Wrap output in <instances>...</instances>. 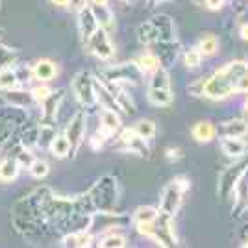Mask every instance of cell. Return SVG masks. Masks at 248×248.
Wrapping results in <instances>:
<instances>
[{
	"instance_id": "cell-41",
	"label": "cell",
	"mask_w": 248,
	"mask_h": 248,
	"mask_svg": "<svg viewBox=\"0 0 248 248\" xmlns=\"http://www.w3.org/2000/svg\"><path fill=\"white\" fill-rule=\"evenodd\" d=\"M30 93H31V96H33V100H35V102H37V104H43L52 94V89H50V87H46V85H45V83L41 82V85L33 87Z\"/></svg>"
},
{
	"instance_id": "cell-47",
	"label": "cell",
	"mask_w": 248,
	"mask_h": 248,
	"mask_svg": "<svg viewBox=\"0 0 248 248\" xmlns=\"http://www.w3.org/2000/svg\"><path fill=\"white\" fill-rule=\"evenodd\" d=\"M239 35H241L245 41H248V22L241 24V28H239Z\"/></svg>"
},
{
	"instance_id": "cell-1",
	"label": "cell",
	"mask_w": 248,
	"mask_h": 248,
	"mask_svg": "<svg viewBox=\"0 0 248 248\" xmlns=\"http://www.w3.org/2000/svg\"><path fill=\"white\" fill-rule=\"evenodd\" d=\"M248 73V63L243 60L226 63L224 67L217 69L204 82V96L209 100H224L233 93H237L239 80Z\"/></svg>"
},
{
	"instance_id": "cell-14",
	"label": "cell",
	"mask_w": 248,
	"mask_h": 248,
	"mask_svg": "<svg viewBox=\"0 0 248 248\" xmlns=\"http://www.w3.org/2000/svg\"><path fill=\"white\" fill-rule=\"evenodd\" d=\"M65 91L63 89H58V91H52V94L41 104V117L45 124H52L56 121V115H58V109L63 102V96H65Z\"/></svg>"
},
{
	"instance_id": "cell-21",
	"label": "cell",
	"mask_w": 248,
	"mask_h": 248,
	"mask_svg": "<svg viewBox=\"0 0 248 248\" xmlns=\"http://www.w3.org/2000/svg\"><path fill=\"white\" fill-rule=\"evenodd\" d=\"M31 73H33V80L46 83V82H50L52 78L58 74V67H56V63L50 62V60H39V62L33 65Z\"/></svg>"
},
{
	"instance_id": "cell-49",
	"label": "cell",
	"mask_w": 248,
	"mask_h": 248,
	"mask_svg": "<svg viewBox=\"0 0 248 248\" xmlns=\"http://www.w3.org/2000/svg\"><path fill=\"white\" fill-rule=\"evenodd\" d=\"M56 6H69V0H52Z\"/></svg>"
},
{
	"instance_id": "cell-42",
	"label": "cell",
	"mask_w": 248,
	"mask_h": 248,
	"mask_svg": "<svg viewBox=\"0 0 248 248\" xmlns=\"http://www.w3.org/2000/svg\"><path fill=\"white\" fill-rule=\"evenodd\" d=\"M13 124H8V123H4V121H0V150L4 148V145L10 141V135L11 132H13Z\"/></svg>"
},
{
	"instance_id": "cell-7",
	"label": "cell",
	"mask_w": 248,
	"mask_h": 248,
	"mask_svg": "<svg viewBox=\"0 0 248 248\" xmlns=\"http://www.w3.org/2000/svg\"><path fill=\"white\" fill-rule=\"evenodd\" d=\"M152 241H155L161 247H176L178 239H176V230H174V217L161 213L154 220V235Z\"/></svg>"
},
{
	"instance_id": "cell-8",
	"label": "cell",
	"mask_w": 248,
	"mask_h": 248,
	"mask_svg": "<svg viewBox=\"0 0 248 248\" xmlns=\"http://www.w3.org/2000/svg\"><path fill=\"white\" fill-rule=\"evenodd\" d=\"M83 45H85V50L96 56L98 60H109L115 54L113 45L109 41V35L104 28H98L87 41H83Z\"/></svg>"
},
{
	"instance_id": "cell-44",
	"label": "cell",
	"mask_w": 248,
	"mask_h": 248,
	"mask_svg": "<svg viewBox=\"0 0 248 248\" xmlns=\"http://www.w3.org/2000/svg\"><path fill=\"white\" fill-rule=\"evenodd\" d=\"M237 93H248V73L239 80L237 83Z\"/></svg>"
},
{
	"instance_id": "cell-52",
	"label": "cell",
	"mask_w": 248,
	"mask_h": 248,
	"mask_svg": "<svg viewBox=\"0 0 248 248\" xmlns=\"http://www.w3.org/2000/svg\"><path fill=\"white\" fill-rule=\"evenodd\" d=\"M245 111L248 113V96H247V100H245Z\"/></svg>"
},
{
	"instance_id": "cell-36",
	"label": "cell",
	"mask_w": 248,
	"mask_h": 248,
	"mask_svg": "<svg viewBox=\"0 0 248 248\" xmlns=\"http://www.w3.org/2000/svg\"><path fill=\"white\" fill-rule=\"evenodd\" d=\"M15 63H17V52L11 50L10 46H6L4 43L0 41V69L13 67Z\"/></svg>"
},
{
	"instance_id": "cell-15",
	"label": "cell",
	"mask_w": 248,
	"mask_h": 248,
	"mask_svg": "<svg viewBox=\"0 0 248 248\" xmlns=\"http://www.w3.org/2000/svg\"><path fill=\"white\" fill-rule=\"evenodd\" d=\"M152 24L155 26V30H157V35H159V41H174L176 39V26H174V21L165 15V13H159V15H155L150 19Z\"/></svg>"
},
{
	"instance_id": "cell-39",
	"label": "cell",
	"mask_w": 248,
	"mask_h": 248,
	"mask_svg": "<svg viewBox=\"0 0 248 248\" xmlns=\"http://www.w3.org/2000/svg\"><path fill=\"white\" fill-rule=\"evenodd\" d=\"M198 48L204 56H215L218 52V41L215 35H207L202 41L198 43Z\"/></svg>"
},
{
	"instance_id": "cell-24",
	"label": "cell",
	"mask_w": 248,
	"mask_h": 248,
	"mask_svg": "<svg viewBox=\"0 0 248 248\" xmlns=\"http://www.w3.org/2000/svg\"><path fill=\"white\" fill-rule=\"evenodd\" d=\"M21 172V163L17 161V157H6L0 161V182L8 184L17 180V176Z\"/></svg>"
},
{
	"instance_id": "cell-18",
	"label": "cell",
	"mask_w": 248,
	"mask_h": 248,
	"mask_svg": "<svg viewBox=\"0 0 248 248\" xmlns=\"http://www.w3.org/2000/svg\"><path fill=\"white\" fill-rule=\"evenodd\" d=\"M119 128H121L119 111L102 108V111H100V130H98V132H102L104 137H109L111 134L119 132Z\"/></svg>"
},
{
	"instance_id": "cell-26",
	"label": "cell",
	"mask_w": 248,
	"mask_h": 248,
	"mask_svg": "<svg viewBox=\"0 0 248 248\" xmlns=\"http://www.w3.org/2000/svg\"><path fill=\"white\" fill-rule=\"evenodd\" d=\"M146 98L152 106H169L172 102L174 94H172V89H159V87H148V93H146Z\"/></svg>"
},
{
	"instance_id": "cell-20",
	"label": "cell",
	"mask_w": 248,
	"mask_h": 248,
	"mask_svg": "<svg viewBox=\"0 0 248 248\" xmlns=\"http://www.w3.org/2000/svg\"><path fill=\"white\" fill-rule=\"evenodd\" d=\"M94 89H96V104H100L102 108H108V109H113V111H123L119 102L115 100L113 93L100 82V78H94Z\"/></svg>"
},
{
	"instance_id": "cell-38",
	"label": "cell",
	"mask_w": 248,
	"mask_h": 248,
	"mask_svg": "<svg viewBox=\"0 0 248 248\" xmlns=\"http://www.w3.org/2000/svg\"><path fill=\"white\" fill-rule=\"evenodd\" d=\"M134 130L137 134L141 135L143 139H152L155 135V124L154 121H148V119H143V121H139V123H135Z\"/></svg>"
},
{
	"instance_id": "cell-48",
	"label": "cell",
	"mask_w": 248,
	"mask_h": 248,
	"mask_svg": "<svg viewBox=\"0 0 248 248\" xmlns=\"http://www.w3.org/2000/svg\"><path fill=\"white\" fill-rule=\"evenodd\" d=\"M91 4H94V6H108V0H91Z\"/></svg>"
},
{
	"instance_id": "cell-50",
	"label": "cell",
	"mask_w": 248,
	"mask_h": 248,
	"mask_svg": "<svg viewBox=\"0 0 248 248\" xmlns=\"http://www.w3.org/2000/svg\"><path fill=\"white\" fill-rule=\"evenodd\" d=\"M148 6H155V4H161V2H169V0H146Z\"/></svg>"
},
{
	"instance_id": "cell-30",
	"label": "cell",
	"mask_w": 248,
	"mask_h": 248,
	"mask_svg": "<svg viewBox=\"0 0 248 248\" xmlns=\"http://www.w3.org/2000/svg\"><path fill=\"white\" fill-rule=\"evenodd\" d=\"M22 148H33L39 143V124H26L19 139Z\"/></svg>"
},
{
	"instance_id": "cell-22",
	"label": "cell",
	"mask_w": 248,
	"mask_h": 248,
	"mask_svg": "<svg viewBox=\"0 0 248 248\" xmlns=\"http://www.w3.org/2000/svg\"><path fill=\"white\" fill-rule=\"evenodd\" d=\"M26 109L24 108H19V106H4L0 108V121L8 124H13V126H19V124H26Z\"/></svg>"
},
{
	"instance_id": "cell-9",
	"label": "cell",
	"mask_w": 248,
	"mask_h": 248,
	"mask_svg": "<svg viewBox=\"0 0 248 248\" xmlns=\"http://www.w3.org/2000/svg\"><path fill=\"white\" fill-rule=\"evenodd\" d=\"M132 222V217H126L123 213H113V211H94L91 215V224L89 230H111V228H124Z\"/></svg>"
},
{
	"instance_id": "cell-10",
	"label": "cell",
	"mask_w": 248,
	"mask_h": 248,
	"mask_svg": "<svg viewBox=\"0 0 248 248\" xmlns=\"http://www.w3.org/2000/svg\"><path fill=\"white\" fill-rule=\"evenodd\" d=\"M85 132H87V113L85 111H78L74 113V117L69 121L67 124V130H65V135L69 137L71 141V154H76L80 150V146L83 145V139H85Z\"/></svg>"
},
{
	"instance_id": "cell-3",
	"label": "cell",
	"mask_w": 248,
	"mask_h": 248,
	"mask_svg": "<svg viewBox=\"0 0 248 248\" xmlns=\"http://www.w3.org/2000/svg\"><path fill=\"white\" fill-rule=\"evenodd\" d=\"M187 189H189V182L184 176L174 178L172 182H169L165 189H163V193H161L159 211L174 217L176 213H178V209H180V206H182V200H184V195H186Z\"/></svg>"
},
{
	"instance_id": "cell-27",
	"label": "cell",
	"mask_w": 248,
	"mask_h": 248,
	"mask_svg": "<svg viewBox=\"0 0 248 248\" xmlns=\"http://www.w3.org/2000/svg\"><path fill=\"white\" fill-rule=\"evenodd\" d=\"M94 11V15H96V19H98V24H100V28H104V30L109 31L115 28V15H113V11L109 10L108 6H91Z\"/></svg>"
},
{
	"instance_id": "cell-31",
	"label": "cell",
	"mask_w": 248,
	"mask_h": 248,
	"mask_svg": "<svg viewBox=\"0 0 248 248\" xmlns=\"http://www.w3.org/2000/svg\"><path fill=\"white\" fill-rule=\"evenodd\" d=\"M159 215V207L152 206H141L137 207L132 215V222L134 224H145V222H154Z\"/></svg>"
},
{
	"instance_id": "cell-6",
	"label": "cell",
	"mask_w": 248,
	"mask_h": 248,
	"mask_svg": "<svg viewBox=\"0 0 248 248\" xmlns=\"http://www.w3.org/2000/svg\"><path fill=\"white\" fill-rule=\"evenodd\" d=\"M247 169H248L247 159H243V161H239L235 165L224 169V172L218 178V186H217L218 197L222 198V200H228L230 197H233L235 186H237V182L241 180V176L245 174Z\"/></svg>"
},
{
	"instance_id": "cell-11",
	"label": "cell",
	"mask_w": 248,
	"mask_h": 248,
	"mask_svg": "<svg viewBox=\"0 0 248 248\" xmlns=\"http://www.w3.org/2000/svg\"><path fill=\"white\" fill-rule=\"evenodd\" d=\"M78 26H80V33H82L83 41H87L94 31L100 28L98 19H96V15H94L91 6H85L83 10L78 11Z\"/></svg>"
},
{
	"instance_id": "cell-23",
	"label": "cell",
	"mask_w": 248,
	"mask_h": 248,
	"mask_svg": "<svg viewBox=\"0 0 248 248\" xmlns=\"http://www.w3.org/2000/svg\"><path fill=\"white\" fill-rule=\"evenodd\" d=\"M191 134H193L195 141H198V143H209V141L215 139L217 128L209 123V121H198V123L193 126Z\"/></svg>"
},
{
	"instance_id": "cell-53",
	"label": "cell",
	"mask_w": 248,
	"mask_h": 248,
	"mask_svg": "<svg viewBox=\"0 0 248 248\" xmlns=\"http://www.w3.org/2000/svg\"><path fill=\"white\" fill-rule=\"evenodd\" d=\"M123 2H135V0H123Z\"/></svg>"
},
{
	"instance_id": "cell-17",
	"label": "cell",
	"mask_w": 248,
	"mask_h": 248,
	"mask_svg": "<svg viewBox=\"0 0 248 248\" xmlns=\"http://www.w3.org/2000/svg\"><path fill=\"white\" fill-rule=\"evenodd\" d=\"M220 148L228 157L237 159V157H243L247 154L248 145L247 141H243V137H222L220 139Z\"/></svg>"
},
{
	"instance_id": "cell-55",
	"label": "cell",
	"mask_w": 248,
	"mask_h": 248,
	"mask_svg": "<svg viewBox=\"0 0 248 248\" xmlns=\"http://www.w3.org/2000/svg\"><path fill=\"white\" fill-rule=\"evenodd\" d=\"M0 2H2V0H0Z\"/></svg>"
},
{
	"instance_id": "cell-43",
	"label": "cell",
	"mask_w": 248,
	"mask_h": 248,
	"mask_svg": "<svg viewBox=\"0 0 248 248\" xmlns=\"http://www.w3.org/2000/svg\"><path fill=\"white\" fill-rule=\"evenodd\" d=\"M180 157H182L180 148H167V159H169V161H178Z\"/></svg>"
},
{
	"instance_id": "cell-4",
	"label": "cell",
	"mask_w": 248,
	"mask_h": 248,
	"mask_svg": "<svg viewBox=\"0 0 248 248\" xmlns=\"http://www.w3.org/2000/svg\"><path fill=\"white\" fill-rule=\"evenodd\" d=\"M102 78H108L115 83L121 85H139L145 78V73L141 71V67L137 62L121 63V65H111V67H104L100 71Z\"/></svg>"
},
{
	"instance_id": "cell-13",
	"label": "cell",
	"mask_w": 248,
	"mask_h": 248,
	"mask_svg": "<svg viewBox=\"0 0 248 248\" xmlns=\"http://www.w3.org/2000/svg\"><path fill=\"white\" fill-rule=\"evenodd\" d=\"M121 143H123L130 152L137 155H146L148 154V146H146V139L135 132L134 128H126L121 132Z\"/></svg>"
},
{
	"instance_id": "cell-16",
	"label": "cell",
	"mask_w": 248,
	"mask_h": 248,
	"mask_svg": "<svg viewBox=\"0 0 248 248\" xmlns=\"http://www.w3.org/2000/svg\"><path fill=\"white\" fill-rule=\"evenodd\" d=\"M217 134L220 137H245L248 134V121H245V119L224 121L217 128Z\"/></svg>"
},
{
	"instance_id": "cell-34",
	"label": "cell",
	"mask_w": 248,
	"mask_h": 248,
	"mask_svg": "<svg viewBox=\"0 0 248 248\" xmlns=\"http://www.w3.org/2000/svg\"><path fill=\"white\" fill-rule=\"evenodd\" d=\"M56 128H54V124H45L41 123L39 124V143L37 146H41V148H50L52 141L56 139Z\"/></svg>"
},
{
	"instance_id": "cell-29",
	"label": "cell",
	"mask_w": 248,
	"mask_h": 248,
	"mask_svg": "<svg viewBox=\"0 0 248 248\" xmlns=\"http://www.w3.org/2000/svg\"><path fill=\"white\" fill-rule=\"evenodd\" d=\"M21 85L19 80V74L13 67H6V69H0V89L2 91H11V89H17Z\"/></svg>"
},
{
	"instance_id": "cell-37",
	"label": "cell",
	"mask_w": 248,
	"mask_h": 248,
	"mask_svg": "<svg viewBox=\"0 0 248 248\" xmlns=\"http://www.w3.org/2000/svg\"><path fill=\"white\" fill-rule=\"evenodd\" d=\"M26 169H28L31 178H37V180L45 178V176L48 174V170H50V167H48V163L45 159H33Z\"/></svg>"
},
{
	"instance_id": "cell-12",
	"label": "cell",
	"mask_w": 248,
	"mask_h": 248,
	"mask_svg": "<svg viewBox=\"0 0 248 248\" xmlns=\"http://www.w3.org/2000/svg\"><path fill=\"white\" fill-rule=\"evenodd\" d=\"M157 50L154 52L159 60V65L169 69L170 65H174L176 58H178V52H180V43L176 41H157L155 43Z\"/></svg>"
},
{
	"instance_id": "cell-54",
	"label": "cell",
	"mask_w": 248,
	"mask_h": 248,
	"mask_svg": "<svg viewBox=\"0 0 248 248\" xmlns=\"http://www.w3.org/2000/svg\"><path fill=\"white\" fill-rule=\"evenodd\" d=\"M2 33H4V30H2V28H0V35H2Z\"/></svg>"
},
{
	"instance_id": "cell-51",
	"label": "cell",
	"mask_w": 248,
	"mask_h": 248,
	"mask_svg": "<svg viewBox=\"0 0 248 248\" xmlns=\"http://www.w3.org/2000/svg\"><path fill=\"white\" fill-rule=\"evenodd\" d=\"M243 247H248V233L245 235V243H243Z\"/></svg>"
},
{
	"instance_id": "cell-45",
	"label": "cell",
	"mask_w": 248,
	"mask_h": 248,
	"mask_svg": "<svg viewBox=\"0 0 248 248\" xmlns=\"http://www.w3.org/2000/svg\"><path fill=\"white\" fill-rule=\"evenodd\" d=\"M69 6H71L73 10L80 11V10H83V8L87 6V0H69Z\"/></svg>"
},
{
	"instance_id": "cell-33",
	"label": "cell",
	"mask_w": 248,
	"mask_h": 248,
	"mask_svg": "<svg viewBox=\"0 0 248 248\" xmlns=\"http://www.w3.org/2000/svg\"><path fill=\"white\" fill-rule=\"evenodd\" d=\"M137 65L141 67V71L145 74H152L154 71H157L161 65H159V60H157V56H155L154 52H146L143 54L139 60H137Z\"/></svg>"
},
{
	"instance_id": "cell-40",
	"label": "cell",
	"mask_w": 248,
	"mask_h": 248,
	"mask_svg": "<svg viewBox=\"0 0 248 248\" xmlns=\"http://www.w3.org/2000/svg\"><path fill=\"white\" fill-rule=\"evenodd\" d=\"M202 60H204V54L200 52L198 46L189 48V50L186 52V56H184V62H186L187 69H197V67H200Z\"/></svg>"
},
{
	"instance_id": "cell-19",
	"label": "cell",
	"mask_w": 248,
	"mask_h": 248,
	"mask_svg": "<svg viewBox=\"0 0 248 248\" xmlns=\"http://www.w3.org/2000/svg\"><path fill=\"white\" fill-rule=\"evenodd\" d=\"M93 233L89 230H76V232H69L65 237L62 239L63 247H74V248H85L93 245Z\"/></svg>"
},
{
	"instance_id": "cell-5",
	"label": "cell",
	"mask_w": 248,
	"mask_h": 248,
	"mask_svg": "<svg viewBox=\"0 0 248 248\" xmlns=\"http://www.w3.org/2000/svg\"><path fill=\"white\" fill-rule=\"evenodd\" d=\"M71 89H73L76 100L85 106V108H93L96 104V89H94V78L85 71L74 74L73 82H71Z\"/></svg>"
},
{
	"instance_id": "cell-46",
	"label": "cell",
	"mask_w": 248,
	"mask_h": 248,
	"mask_svg": "<svg viewBox=\"0 0 248 248\" xmlns=\"http://www.w3.org/2000/svg\"><path fill=\"white\" fill-rule=\"evenodd\" d=\"M226 0H206V6L209 10H220Z\"/></svg>"
},
{
	"instance_id": "cell-32",
	"label": "cell",
	"mask_w": 248,
	"mask_h": 248,
	"mask_svg": "<svg viewBox=\"0 0 248 248\" xmlns=\"http://www.w3.org/2000/svg\"><path fill=\"white\" fill-rule=\"evenodd\" d=\"M139 41L143 43V45H155V43L159 41V35H157V30H155V26L152 24V21L145 22V24H141L139 26Z\"/></svg>"
},
{
	"instance_id": "cell-25",
	"label": "cell",
	"mask_w": 248,
	"mask_h": 248,
	"mask_svg": "<svg viewBox=\"0 0 248 248\" xmlns=\"http://www.w3.org/2000/svg\"><path fill=\"white\" fill-rule=\"evenodd\" d=\"M233 198H235V207H237V211L248 209V169L245 170V174L241 176V180H239L237 186H235Z\"/></svg>"
},
{
	"instance_id": "cell-35",
	"label": "cell",
	"mask_w": 248,
	"mask_h": 248,
	"mask_svg": "<svg viewBox=\"0 0 248 248\" xmlns=\"http://www.w3.org/2000/svg\"><path fill=\"white\" fill-rule=\"evenodd\" d=\"M98 247L102 248H124L126 247V237L121 233H108L98 241Z\"/></svg>"
},
{
	"instance_id": "cell-28",
	"label": "cell",
	"mask_w": 248,
	"mask_h": 248,
	"mask_svg": "<svg viewBox=\"0 0 248 248\" xmlns=\"http://www.w3.org/2000/svg\"><path fill=\"white\" fill-rule=\"evenodd\" d=\"M52 152L54 157H58V159H63V157H67V155H71V150H73V146H71V141H69V137L63 134V135H56V139L52 141L50 148H48Z\"/></svg>"
},
{
	"instance_id": "cell-2",
	"label": "cell",
	"mask_w": 248,
	"mask_h": 248,
	"mask_svg": "<svg viewBox=\"0 0 248 248\" xmlns=\"http://www.w3.org/2000/svg\"><path fill=\"white\" fill-rule=\"evenodd\" d=\"M87 195L91 198L96 211H113L115 204L119 200V184L113 176H102L89 189Z\"/></svg>"
}]
</instances>
